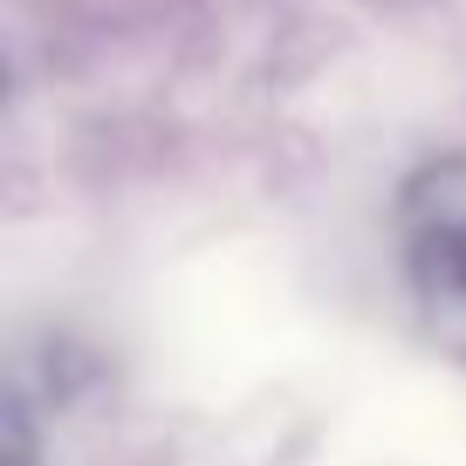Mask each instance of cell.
<instances>
[{"label":"cell","instance_id":"cell-1","mask_svg":"<svg viewBox=\"0 0 466 466\" xmlns=\"http://www.w3.org/2000/svg\"><path fill=\"white\" fill-rule=\"evenodd\" d=\"M411 281L452 350H466V172H446L411 219Z\"/></svg>","mask_w":466,"mask_h":466}]
</instances>
